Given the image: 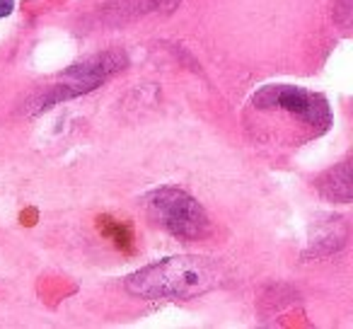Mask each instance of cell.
I'll list each match as a JSON object with an SVG mask.
<instances>
[{
	"label": "cell",
	"mask_w": 353,
	"mask_h": 329,
	"mask_svg": "<svg viewBox=\"0 0 353 329\" xmlns=\"http://www.w3.org/2000/svg\"><path fill=\"white\" fill-rule=\"evenodd\" d=\"M218 266L208 257H170L126 279L128 293L141 298L187 300L218 286Z\"/></svg>",
	"instance_id": "1"
},
{
	"label": "cell",
	"mask_w": 353,
	"mask_h": 329,
	"mask_svg": "<svg viewBox=\"0 0 353 329\" xmlns=\"http://www.w3.org/2000/svg\"><path fill=\"white\" fill-rule=\"evenodd\" d=\"M145 208L155 223L179 240H201L211 232V221L203 206L194 197L176 187H160L145 199Z\"/></svg>",
	"instance_id": "2"
},
{
	"label": "cell",
	"mask_w": 353,
	"mask_h": 329,
	"mask_svg": "<svg viewBox=\"0 0 353 329\" xmlns=\"http://www.w3.org/2000/svg\"><path fill=\"white\" fill-rule=\"evenodd\" d=\"M123 66H126V56L117 54V51H104V54L90 56L83 63H75L73 68L65 70L59 83L51 85V88L37 99L34 112H44V109H51L54 104H61V102H65V99L92 92L104 80H109L114 73H119Z\"/></svg>",
	"instance_id": "3"
},
{
	"label": "cell",
	"mask_w": 353,
	"mask_h": 329,
	"mask_svg": "<svg viewBox=\"0 0 353 329\" xmlns=\"http://www.w3.org/2000/svg\"><path fill=\"white\" fill-rule=\"evenodd\" d=\"M15 8V0H0V17H8Z\"/></svg>",
	"instance_id": "7"
},
{
	"label": "cell",
	"mask_w": 353,
	"mask_h": 329,
	"mask_svg": "<svg viewBox=\"0 0 353 329\" xmlns=\"http://www.w3.org/2000/svg\"><path fill=\"white\" fill-rule=\"evenodd\" d=\"M97 228L107 240L114 242V247H119L121 252H133V232L126 223L114 221L112 216H99Z\"/></svg>",
	"instance_id": "6"
},
{
	"label": "cell",
	"mask_w": 353,
	"mask_h": 329,
	"mask_svg": "<svg viewBox=\"0 0 353 329\" xmlns=\"http://www.w3.org/2000/svg\"><path fill=\"white\" fill-rule=\"evenodd\" d=\"M261 112H285L300 123L312 126L314 133H324L332 123V109L327 99L298 85H266L252 99Z\"/></svg>",
	"instance_id": "4"
},
{
	"label": "cell",
	"mask_w": 353,
	"mask_h": 329,
	"mask_svg": "<svg viewBox=\"0 0 353 329\" xmlns=\"http://www.w3.org/2000/svg\"><path fill=\"white\" fill-rule=\"evenodd\" d=\"M319 192L322 197H327L329 201H341L348 203L351 201V162L343 160L339 168H334L332 172H327L322 179H319Z\"/></svg>",
	"instance_id": "5"
}]
</instances>
